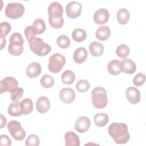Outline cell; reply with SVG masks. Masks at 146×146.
Masks as SVG:
<instances>
[{"label": "cell", "instance_id": "cell-10", "mask_svg": "<svg viewBox=\"0 0 146 146\" xmlns=\"http://www.w3.org/2000/svg\"><path fill=\"white\" fill-rule=\"evenodd\" d=\"M82 5L77 1H71L66 6V13L70 18H75L79 17L82 11Z\"/></svg>", "mask_w": 146, "mask_h": 146}, {"label": "cell", "instance_id": "cell-34", "mask_svg": "<svg viewBox=\"0 0 146 146\" xmlns=\"http://www.w3.org/2000/svg\"><path fill=\"white\" fill-rule=\"evenodd\" d=\"M23 94V90L21 87H17L10 92V98L13 102H18Z\"/></svg>", "mask_w": 146, "mask_h": 146}, {"label": "cell", "instance_id": "cell-13", "mask_svg": "<svg viewBox=\"0 0 146 146\" xmlns=\"http://www.w3.org/2000/svg\"><path fill=\"white\" fill-rule=\"evenodd\" d=\"M60 100L66 104H69L74 102L75 98V91L70 88H63L59 92Z\"/></svg>", "mask_w": 146, "mask_h": 146}, {"label": "cell", "instance_id": "cell-41", "mask_svg": "<svg viewBox=\"0 0 146 146\" xmlns=\"http://www.w3.org/2000/svg\"><path fill=\"white\" fill-rule=\"evenodd\" d=\"M6 43V40L5 38H1V49L3 48L4 46H5V44Z\"/></svg>", "mask_w": 146, "mask_h": 146}, {"label": "cell", "instance_id": "cell-40", "mask_svg": "<svg viewBox=\"0 0 146 146\" xmlns=\"http://www.w3.org/2000/svg\"><path fill=\"white\" fill-rule=\"evenodd\" d=\"M1 128H3L6 124V119L2 114L1 115Z\"/></svg>", "mask_w": 146, "mask_h": 146}, {"label": "cell", "instance_id": "cell-3", "mask_svg": "<svg viewBox=\"0 0 146 146\" xmlns=\"http://www.w3.org/2000/svg\"><path fill=\"white\" fill-rule=\"evenodd\" d=\"M23 43L24 40L20 33H14L12 34L10 37L8 51L14 56L21 55L23 51Z\"/></svg>", "mask_w": 146, "mask_h": 146}, {"label": "cell", "instance_id": "cell-17", "mask_svg": "<svg viewBox=\"0 0 146 146\" xmlns=\"http://www.w3.org/2000/svg\"><path fill=\"white\" fill-rule=\"evenodd\" d=\"M121 70L128 74H132L136 71V64L130 59H124L120 61Z\"/></svg>", "mask_w": 146, "mask_h": 146}, {"label": "cell", "instance_id": "cell-27", "mask_svg": "<svg viewBox=\"0 0 146 146\" xmlns=\"http://www.w3.org/2000/svg\"><path fill=\"white\" fill-rule=\"evenodd\" d=\"M75 79V75L73 71L70 70L64 71L61 75V80L62 82L66 84H72Z\"/></svg>", "mask_w": 146, "mask_h": 146}, {"label": "cell", "instance_id": "cell-14", "mask_svg": "<svg viewBox=\"0 0 146 146\" xmlns=\"http://www.w3.org/2000/svg\"><path fill=\"white\" fill-rule=\"evenodd\" d=\"M125 95L128 100L133 104H137L140 100V92L134 87H128L125 91Z\"/></svg>", "mask_w": 146, "mask_h": 146}, {"label": "cell", "instance_id": "cell-38", "mask_svg": "<svg viewBox=\"0 0 146 146\" xmlns=\"http://www.w3.org/2000/svg\"><path fill=\"white\" fill-rule=\"evenodd\" d=\"M145 80V75L143 73H139L133 79V83L136 86L143 85Z\"/></svg>", "mask_w": 146, "mask_h": 146}, {"label": "cell", "instance_id": "cell-36", "mask_svg": "<svg viewBox=\"0 0 146 146\" xmlns=\"http://www.w3.org/2000/svg\"><path fill=\"white\" fill-rule=\"evenodd\" d=\"M24 33L26 39L28 40V42L34 39L35 38V35L36 34V31L33 25L27 26L24 30Z\"/></svg>", "mask_w": 146, "mask_h": 146}, {"label": "cell", "instance_id": "cell-6", "mask_svg": "<svg viewBox=\"0 0 146 146\" xmlns=\"http://www.w3.org/2000/svg\"><path fill=\"white\" fill-rule=\"evenodd\" d=\"M25 12V6L21 3L11 2L8 3L5 10V15L10 19H18L21 17Z\"/></svg>", "mask_w": 146, "mask_h": 146}, {"label": "cell", "instance_id": "cell-23", "mask_svg": "<svg viewBox=\"0 0 146 146\" xmlns=\"http://www.w3.org/2000/svg\"><path fill=\"white\" fill-rule=\"evenodd\" d=\"M107 70L110 74L113 75H116L120 74L121 71L120 61L116 59L111 60L107 65Z\"/></svg>", "mask_w": 146, "mask_h": 146}, {"label": "cell", "instance_id": "cell-18", "mask_svg": "<svg viewBox=\"0 0 146 146\" xmlns=\"http://www.w3.org/2000/svg\"><path fill=\"white\" fill-rule=\"evenodd\" d=\"M66 146H79L80 139L78 136L72 131L67 132L64 135Z\"/></svg>", "mask_w": 146, "mask_h": 146}, {"label": "cell", "instance_id": "cell-20", "mask_svg": "<svg viewBox=\"0 0 146 146\" xmlns=\"http://www.w3.org/2000/svg\"><path fill=\"white\" fill-rule=\"evenodd\" d=\"M88 56L87 50L84 47H79L76 48L73 55V59L75 63L80 64L84 62Z\"/></svg>", "mask_w": 146, "mask_h": 146}, {"label": "cell", "instance_id": "cell-11", "mask_svg": "<svg viewBox=\"0 0 146 146\" xmlns=\"http://www.w3.org/2000/svg\"><path fill=\"white\" fill-rule=\"evenodd\" d=\"M110 17V13L106 8H100L94 14V21L98 25H103L107 23Z\"/></svg>", "mask_w": 146, "mask_h": 146}, {"label": "cell", "instance_id": "cell-29", "mask_svg": "<svg viewBox=\"0 0 146 146\" xmlns=\"http://www.w3.org/2000/svg\"><path fill=\"white\" fill-rule=\"evenodd\" d=\"M129 52L130 50L129 47L125 44H121L119 45L116 49V55L121 58H126L129 55Z\"/></svg>", "mask_w": 146, "mask_h": 146}, {"label": "cell", "instance_id": "cell-9", "mask_svg": "<svg viewBox=\"0 0 146 146\" xmlns=\"http://www.w3.org/2000/svg\"><path fill=\"white\" fill-rule=\"evenodd\" d=\"M18 83L17 80L13 76H7L0 82L1 93L4 92H11L15 88L18 87Z\"/></svg>", "mask_w": 146, "mask_h": 146}, {"label": "cell", "instance_id": "cell-32", "mask_svg": "<svg viewBox=\"0 0 146 146\" xmlns=\"http://www.w3.org/2000/svg\"><path fill=\"white\" fill-rule=\"evenodd\" d=\"M76 89L80 92H87L90 87V84L88 80L85 79L79 80L76 84Z\"/></svg>", "mask_w": 146, "mask_h": 146}, {"label": "cell", "instance_id": "cell-7", "mask_svg": "<svg viewBox=\"0 0 146 146\" xmlns=\"http://www.w3.org/2000/svg\"><path fill=\"white\" fill-rule=\"evenodd\" d=\"M66 63L65 57L59 53L53 54L49 58L48 70L52 73H58Z\"/></svg>", "mask_w": 146, "mask_h": 146}, {"label": "cell", "instance_id": "cell-28", "mask_svg": "<svg viewBox=\"0 0 146 146\" xmlns=\"http://www.w3.org/2000/svg\"><path fill=\"white\" fill-rule=\"evenodd\" d=\"M33 26L36 31V34H40L43 33L46 29L44 21L40 18H38L34 20Z\"/></svg>", "mask_w": 146, "mask_h": 146}, {"label": "cell", "instance_id": "cell-12", "mask_svg": "<svg viewBox=\"0 0 146 146\" xmlns=\"http://www.w3.org/2000/svg\"><path fill=\"white\" fill-rule=\"evenodd\" d=\"M90 127V119L86 116L79 117L75 123V128L79 133H84Z\"/></svg>", "mask_w": 146, "mask_h": 146}, {"label": "cell", "instance_id": "cell-39", "mask_svg": "<svg viewBox=\"0 0 146 146\" xmlns=\"http://www.w3.org/2000/svg\"><path fill=\"white\" fill-rule=\"evenodd\" d=\"M1 145L10 146L11 145V141L10 139L6 135H1Z\"/></svg>", "mask_w": 146, "mask_h": 146}, {"label": "cell", "instance_id": "cell-15", "mask_svg": "<svg viewBox=\"0 0 146 146\" xmlns=\"http://www.w3.org/2000/svg\"><path fill=\"white\" fill-rule=\"evenodd\" d=\"M41 71L42 68L40 64L38 62H32L27 67L26 74L28 77L34 78L39 75Z\"/></svg>", "mask_w": 146, "mask_h": 146}, {"label": "cell", "instance_id": "cell-30", "mask_svg": "<svg viewBox=\"0 0 146 146\" xmlns=\"http://www.w3.org/2000/svg\"><path fill=\"white\" fill-rule=\"evenodd\" d=\"M24 115H27L31 112L33 110V103L31 99L25 98L21 102Z\"/></svg>", "mask_w": 146, "mask_h": 146}, {"label": "cell", "instance_id": "cell-1", "mask_svg": "<svg viewBox=\"0 0 146 146\" xmlns=\"http://www.w3.org/2000/svg\"><path fill=\"white\" fill-rule=\"evenodd\" d=\"M108 132L117 144H125L128 142L130 137L128 127L125 123H112L109 125Z\"/></svg>", "mask_w": 146, "mask_h": 146}, {"label": "cell", "instance_id": "cell-31", "mask_svg": "<svg viewBox=\"0 0 146 146\" xmlns=\"http://www.w3.org/2000/svg\"><path fill=\"white\" fill-rule=\"evenodd\" d=\"M40 84L43 88H50L54 84V79L49 75H44L40 80Z\"/></svg>", "mask_w": 146, "mask_h": 146}, {"label": "cell", "instance_id": "cell-5", "mask_svg": "<svg viewBox=\"0 0 146 146\" xmlns=\"http://www.w3.org/2000/svg\"><path fill=\"white\" fill-rule=\"evenodd\" d=\"M31 50L36 55L40 56L48 54L51 50V46L43 42L40 38H34L29 42Z\"/></svg>", "mask_w": 146, "mask_h": 146}, {"label": "cell", "instance_id": "cell-26", "mask_svg": "<svg viewBox=\"0 0 146 146\" xmlns=\"http://www.w3.org/2000/svg\"><path fill=\"white\" fill-rule=\"evenodd\" d=\"M87 37V34L84 30L80 28L75 29L72 32V39L77 42H81L84 41Z\"/></svg>", "mask_w": 146, "mask_h": 146}, {"label": "cell", "instance_id": "cell-16", "mask_svg": "<svg viewBox=\"0 0 146 146\" xmlns=\"http://www.w3.org/2000/svg\"><path fill=\"white\" fill-rule=\"evenodd\" d=\"M50 107V102L47 97L40 96L36 102V109L38 112L43 113L48 111Z\"/></svg>", "mask_w": 146, "mask_h": 146}, {"label": "cell", "instance_id": "cell-35", "mask_svg": "<svg viewBox=\"0 0 146 146\" xmlns=\"http://www.w3.org/2000/svg\"><path fill=\"white\" fill-rule=\"evenodd\" d=\"M40 143L39 137L35 135H30L25 141V145L26 146H38Z\"/></svg>", "mask_w": 146, "mask_h": 146}, {"label": "cell", "instance_id": "cell-4", "mask_svg": "<svg viewBox=\"0 0 146 146\" xmlns=\"http://www.w3.org/2000/svg\"><path fill=\"white\" fill-rule=\"evenodd\" d=\"M108 99L106 90L102 87H97L92 91V103L93 106L99 109L104 108L107 104Z\"/></svg>", "mask_w": 146, "mask_h": 146}, {"label": "cell", "instance_id": "cell-21", "mask_svg": "<svg viewBox=\"0 0 146 146\" xmlns=\"http://www.w3.org/2000/svg\"><path fill=\"white\" fill-rule=\"evenodd\" d=\"M111 35V30L107 26H102L97 29L95 36L96 38L100 40H107Z\"/></svg>", "mask_w": 146, "mask_h": 146}, {"label": "cell", "instance_id": "cell-22", "mask_svg": "<svg viewBox=\"0 0 146 146\" xmlns=\"http://www.w3.org/2000/svg\"><path fill=\"white\" fill-rule=\"evenodd\" d=\"M89 50L91 55L94 56H99L104 52V46L98 42H92L89 45Z\"/></svg>", "mask_w": 146, "mask_h": 146}, {"label": "cell", "instance_id": "cell-37", "mask_svg": "<svg viewBox=\"0 0 146 146\" xmlns=\"http://www.w3.org/2000/svg\"><path fill=\"white\" fill-rule=\"evenodd\" d=\"M11 30V25L6 21H3L1 23V36L5 38V36L10 33Z\"/></svg>", "mask_w": 146, "mask_h": 146}, {"label": "cell", "instance_id": "cell-33", "mask_svg": "<svg viewBox=\"0 0 146 146\" xmlns=\"http://www.w3.org/2000/svg\"><path fill=\"white\" fill-rule=\"evenodd\" d=\"M56 43L59 47L62 48H66L70 45V40L67 35H62L58 37Z\"/></svg>", "mask_w": 146, "mask_h": 146}, {"label": "cell", "instance_id": "cell-25", "mask_svg": "<svg viewBox=\"0 0 146 146\" xmlns=\"http://www.w3.org/2000/svg\"><path fill=\"white\" fill-rule=\"evenodd\" d=\"M109 120L108 116L105 113H98L94 117V121L95 124L98 127H104L105 126Z\"/></svg>", "mask_w": 146, "mask_h": 146}, {"label": "cell", "instance_id": "cell-19", "mask_svg": "<svg viewBox=\"0 0 146 146\" xmlns=\"http://www.w3.org/2000/svg\"><path fill=\"white\" fill-rule=\"evenodd\" d=\"M7 111L8 113L12 116H19L24 114L21 102H16L10 103L8 107Z\"/></svg>", "mask_w": 146, "mask_h": 146}, {"label": "cell", "instance_id": "cell-2", "mask_svg": "<svg viewBox=\"0 0 146 146\" xmlns=\"http://www.w3.org/2000/svg\"><path fill=\"white\" fill-rule=\"evenodd\" d=\"M48 22L54 29L60 28L64 23L63 17V7L58 2H53L48 7Z\"/></svg>", "mask_w": 146, "mask_h": 146}, {"label": "cell", "instance_id": "cell-24", "mask_svg": "<svg viewBox=\"0 0 146 146\" xmlns=\"http://www.w3.org/2000/svg\"><path fill=\"white\" fill-rule=\"evenodd\" d=\"M116 18L120 25H125L129 19V12L127 9L121 8L118 10Z\"/></svg>", "mask_w": 146, "mask_h": 146}, {"label": "cell", "instance_id": "cell-8", "mask_svg": "<svg viewBox=\"0 0 146 146\" xmlns=\"http://www.w3.org/2000/svg\"><path fill=\"white\" fill-rule=\"evenodd\" d=\"M7 129L11 136L17 141H22L25 137V131L22 128L21 123L16 120H11L7 124Z\"/></svg>", "mask_w": 146, "mask_h": 146}]
</instances>
